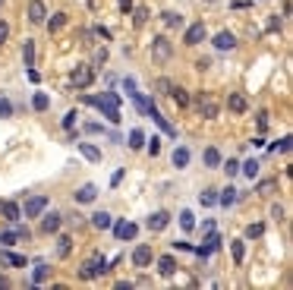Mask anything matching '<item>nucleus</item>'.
<instances>
[{
    "label": "nucleus",
    "instance_id": "f257e3e1",
    "mask_svg": "<svg viewBox=\"0 0 293 290\" xmlns=\"http://www.w3.org/2000/svg\"><path fill=\"white\" fill-rule=\"evenodd\" d=\"M85 104H92V107H101V114L110 120V123H120V111H117L120 98L114 95V92H104V95H85Z\"/></svg>",
    "mask_w": 293,
    "mask_h": 290
},
{
    "label": "nucleus",
    "instance_id": "f03ea898",
    "mask_svg": "<svg viewBox=\"0 0 293 290\" xmlns=\"http://www.w3.org/2000/svg\"><path fill=\"white\" fill-rule=\"evenodd\" d=\"M104 271H108V259H104V255H92V259L82 265L79 274H82L85 281H92V278H98V274H104Z\"/></svg>",
    "mask_w": 293,
    "mask_h": 290
},
{
    "label": "nucleus",
    "instance_id": "7ed1b4c3",
    "mask_svg": "<svg viewBox=\"0 0 293 290\" xmlns=\"http://www.w3.org/2000/svg\"><path fill=\"white\" fill-rule=\"evenodd\" d=\"M196 104H199V114H202L205 120H215V117H218V111H221V104H218V101L211 98L208 92H205V95L199 92V101H196Z\"/></svg>",
    "mask_w": 293,
    "mask_h": 290
},
{
    "label": "nucleus",
    "instance_id": "20e7f679",
    "mask_svg": "<svg viewBox=\"0 0 293 290\" xmlns=\"http://www.w3.org/2000/svg\"><path fill=\"white\" fill-rule=\"evenodd\" d=\"M170 54H174V44L167 41V35H158L155 41H151V57H155V60H161V63H164V60H170Z\"/></svg>",
    "mask_w": 293,
    "mask_h": 290
},
{
    "label": "nucleus",
    "instance_id": "39448f33",
    "mask_svg": "<svg viewBox=\"0 0 293 290\" xmlns=\"http://www.w3.org/2000/svg\"><path fill=\"white\" fill-rule=\"evenodd\" d=\"M92 79H95V73H92V66H89V63H79L76 70H73L70 82L76 85V89H85V85H92Z\"/></svg>",
    "mask_w": 293,
    "mask_h": 290
},
{
    "label": "nucleus",
    "instance_id": "423d86ee",
    "mask_svg": "<svg viewBox=\"0 0 293 290\" xmlns=\"http://www.w3.org/2000/svg\"><path fill=\"white\" fill-rule=\"evenodd\" d=\"M151 259H155V252H151L148 243H139V246L132 249V265H136V268H148Z\"/></svg>",
    "mask_w": 293,
    "mask_h": 290
},
{
    "label": "nucleus",
    "instance_id": "0eeeda50",
    "mask_svg": "<svg viewBox=\"0 0 293 290\" xmlns=\"http://www.w3.org/2000/svg\"><path fill=\"white\" fill-rule=\"evenodd\" d=\"M199 41H205V22H192L183 35V44H189V48H196Z\"/></svg>",
    "mask_w": 293,
    "mask_h": 290
},
{
    "label": "nucleus",
    "instance_id": "6e6552de",
    "mask_svg": "<svg viewBox=\"0 0 293 290\" xmlns=\"http://www.w3.org/2000/svg\"><path fill=\"white\" fill-rule=\"evenodd\" d=\"M44 208H48V195H32L25 202V218H38V214H44Z\"/></svg>",
    "mask_w": 293,
    "mask_h": 290
},
{
    "label": "nucleus",
    "instance_id": "1a4fd4ad",
    "mask_svg": "<svg viewBox=\"0 0 293 290\" xmlns=\"http://www.w3.org/2000/svg\"><path fill=\"white\" fill-rule=\"evenodd\" d=\"M25 13H29V22L32 25H41L44 16H48V10H44L41 0H29V10H25Z\"/></svg>",
    "mask_w": 293,
    "mask_h": 290
},
{
    "label": "nucleus",
    "instance_id": "9d476101",
    "mask_svg": "<svg viewBox=\"0 0 293 290\" xmlns=\"http://www.w3.org/2000/svg\"><path fill=\"white\" fill-rule=\"evenodd\" d=\"M167 224H170V214L167 212H155V214H148V221H145L148 231H164Z\"/></svg>",
    "mask_w": 293,
    "mask_h": 290
},
{
    "label": "nucleus",
    "instance_id": "9b49d317",
    "mask_svg": "<svg viewBox=\"0 0 293 290\" xmlns=\"http://www.w3.org/2000/svg\"><path fill=\"white\" fill-rule=\"evenodd\" d=\"M60 224H63V214L51 212V214H44V221H41V231H44V233H57V231H60Z\"/></svg>",
    "mask_w": 293,
    "mask_h": 290
},
{
    "label": "nucleus",
    "instance_id": "f8f14e48",
    "mask_svg": "<svg viewBox=\"0 0 293 290\" xmlns=\"http://www.w3.org/2000/svg\"><path fill=\"white\" fill-rule=\"evenodd\" d=\"M227 107H230L234 114H246V111H249V101H246V95L234 92V95H227Z\"/></svg>",
    "mask_w": 293,
    "mask_h": 290
},
{
    "label": "nucleus",
    "instance_id": "ddd939ff",
    "mask_svg": "<svg viewBox=\"0 0 293 290\" xmlns=\"http://www.w3.org/2000/svg\"><path fill=\"white\" fill-rule=\"evenodd\" d=\"M95 195H98V186L95 183H85V186H79V190H76V202L89 205V202H95Z\"/></svg>",
    "mask_w": 293,
    "mask_h": 290
},
{
    "label": "nucleus",
    "instance_id": "4468645a",
    "mask_svg": "<svg viewBox=\"0 0 293 290\" xmlns=\"http://www.w3.org/2000/svg\"><path fill=\"white\" fill-rule=\"evenodd\" d=\"M0 214H3L6 221H19L22 218V212H19V205L13 199H6V202H0Z\"/></svg>",
    "mask_w": 293,
    "mask_h": 290
},
{
    "label": "nucleus",
    "instance_id": "2eb2a0df",
    "mask_svg": "<svg viewBox=\"0 0 293 290\" xmlns=\"http://www.w3.org/2000/svg\"><path fill=\"white\" fill-rule=\"evenodd\" d=\"M215 48L218 51H234L237 48V38L230 35V32H218V35H215Z\"/></svg>",
    "mask_w": 293,
    "mask_h": 290
},
{
    "label": "nucleus",
    "instance_id": "dca6fc26",
    "mask_svg": "<svg viewBox=\"0 0 293 290\" xmlns=\"http://www.w3.org/2000/svg\"><path fill=\"white\" fill-rule=\"evenodd\" d=\"M114 233L120 240H136V233H139V227L136 224H129V221H120V224L114 227Z\"/></svg>",
    "mask_w": 293,
    "mask_h": 290
},
{
    "label": "nucleus",
    "instance_id": "f3484780",
    "mask_svg": "<svg viewBox=\"0 0 293 290\" xmlns=\"http://www.w3.org/2000/svg\"><path fill=\"white\" fill-rule=\"evenodd\" d=\"M158 271H161L164 278H174V271H177V259H174V255H161V259H158Z\"/></svg>",
    "mask_w": 293,
    "mask_h": 290
},
{
    "label": "nucleus",
    "instance_id": "a211bd4d",
    "mask_svg": "<svg viewBox=\"0 0 293 290\" xmlns=\"http://www.w3.org/2000/svg\"><path fill=\"white\" fill-rule=\"evenodd\" d=\"M218 246H221V237H218V233H208L205 246H199V249H196V255H202V259H205V255H211V252H215Z\"/></svg>",
    "mask_w": 293,
    "mask_h": 290
},
{
    "label": "nucleus",
    "instance_id": "6ab92c4d",
    "mask_svg": "<svg viewBox=\"0 0 293 290\" xmlns=\"http://www.w3.org/2000/svg\"><path fill=\"white\" fill-rule=\"evenodd\" d=\"M76 145H79V152H82L89 161H101V148H95L92 142H76Z\"/></svg>",
    "mask_w": 293,
    "mask_h": 290
},
{
    "label": "nucleus",
    "instance_id": "aec40b11",
    "mask_svg": "<svg viewBox=\"0 0 293 290\" xmlns=\"http://www.w3.org/2000/svg\"><path fill=\"white\" fill-rule=\"evenodd\" d=\"M92 227H98V231H108V227H110V214H108V212H95V214H92Z\"/></svg>",
    "mask_w": 293,
    "mask_h": 290
},
{
    "label": "nucleus",
    "instance_id": "412c9836",
    "mask_svg": "<svg viewBox=\"0 0 293 290\" xmlns=\"http://www.w3.org/2000/svg\"><path fill=\"white\" fill-rule=\"evenodd\" d=\"M161 19H164V25H167V29H180V25H183V16H180V13H174V10L161 13Z\"/></svg>",
    "mask_w": 293,
    "mask_h": 290
},
{
    "label": "nucleus",
    "instance_id": "4be33fe9",
    "mask_svg": "<svg viewBox=\"0 0 293 290\" xmlns=\"http://www.w3.org/2000/svg\"><path fill=\"white\" fill-rule=\"evenodd\" d=\"M70 252H73V237H66V233H63V237L57 240V255H60V259H66Z\"/></svg>",
    "mask_w": 293,
    "mask_h": 290
},
{
    "label": "nucleus",
    "instance_id": "5701e85b",
    "mask_svg": "<svg viewBox=\"0 0 293 290\" xmlns=\"http://www.w3.org/2000/svg\"><path fill=\"white\" fill-rule=\"evenodd\" d=\"M170 98H174L177 107H186V104H189V95H186V89H180V85H174V89H170Z\"/></svg>",
    "mask_w": 293,
    "mask_h": 290
},
{
    "label": "nucleus",
    "instance_id": "b1692460",
    "mask_svg": "<svg viewBox=\"0 0 293 290\" xmlns=\"http://www.w3.org/2000/svg\"><path fill=\"white\" fill-rule=\"evenodd\" d=\"M22 63L25 66H35V41H25L22 44Z\"/></svg>",
    "mask_w": 293,
    "mask_h": 290
},
{
    "label": "nucleus",
    "instance_id": "393cba45",
    "mask_svg": "<svg viewBox=\"0 0 293 290\" xmlns=\"http://www.w3.org/2000/svg\"><path fill=\"white\" fill-rule=\"evenodd\" d=\"M205 164H208V167H221V152H218L215 145L205 148Z\"/></svg>",
    "mask_w": 293,
    "mask_h": 290
},
{
    "label": "nucleus",
    "instance_id": "a878e982",
    "mask_svg": "<svg viewBox=\"0 0 293 290\" xmlns=\"http://www.w3.org/2000/svg\"><path fill=\"white\" fill-rule=\"evenodd\" d=\"M66 22H70V16H66V13H54V19L48 22V29H51V32H60Z\"/></svg>",
    "mask_w": 293,
    "mask_h": 290
},
{
    "label": "nucleus",
    "instance_id": "bb28decb",
    "mask_svg": "<svg viewBox=\"0 0 293 290\" xmlns=\"http://www.w3.org/2000/svg\"><path fill=\"white\" fill-rule=\"evenodd\" d=\"M230 252H234V262H243L246 259V243L243 240H234V243H230Z\"/></svg>",
    "mask_w": 293,
    "mask_h": 290
},
{
    "label": "nucleus",
    "instance_id": "cd10ccee",
    "mask_svg": "<svg viewBox=\"0 0 293 290\" xmlns=\"http://www.w3.org/2000/svg\"><path fill=\"white\" fill-rule=\"evenodd\" d=\"M48 278H51V268H48V265H35V274H32V281H35V284H44Z\"/></svg>",
    "mask_w": 293,
    "mask_h": 290
},
{
    "label": "nucleus",
    "instance_id": "c85d7f7f",
    "mask_svg": "<svg viewBox=\"0 0 293 290\" xmlns=\"http://www.w3.org/2000/svg\"><path fill=\"white\" fill-rule=\"evenodd\" d=\"M218 202H221L224 208H227V205H234V202H237V190H234V186H227V190L218 195Z\"/></svg>",
    "mask_w": 293,
    "mask_h": 290
},
{
    "label": "nucleus",
    "instance_id": "c756f323",
    "mask_svg": "<svg viewBox=\"0 0 293 290\" xmlns=\"http://www.w3.org/2000/svg\"><path fill=\"white\" fill-rule=\"evenodd\" d=\"M189 164V148H177L174 152V167H186Z\"/></svg>",
    "mask_w": 293,
    "mask_h": 290
},
{
    "label": "nucleus",
    "instance_id": "7c9ffc66",
    "mask_svg": "<svg viewBox=\"0 0 293 290\" xmlns=\"http://www.w3.org/2000/svg\"><path fill=\"white\" fill-rule=\"evenodd\" d=\"M180 227H183V231H192V227H196V214L192 212H180Z\"/></svg>",
    "mask_w": 293,
    "mask_h": 290
},
{
    "label": "nucleus",
    "instance_id": "2f4dec72",
    "mask_svg": "<svg viewBox=\"0 0 293 290\" xmlns=\"http://www.w3.org/2000/svg\"><path fill=\"white\" fill-rule=\"evenodd\" d=\"M239 171H243L249 180H256L258 177V161H246V164H239Z\"/></svg>",
    "mask_w": 293,
    "mask_h": 290
},
{
    "label": "nucleus",
    "instance_id": "473e14b6",
    "mask_svg": "<svg viewBox=\"0 0 293 290\" xmlns=\"http://www.w3.org/2000/svg\"><path fill=\"white\" fill-rule=\"evenodd\" d=\"M48 104H51V98L44 95V92H38V95L32 98V107H35V111H48Z\"/></svg>",
    "mask_w": 293,
    "mask_h": 290
},
{
    "label": "nucleus",
    "instance_id": "72a5a7b5",
    "mask_svg": "<svg viewBox=\"0 0 293 290\" xmlns=\"http://www.w3.org/2000/svg\"><path fill=\"white\" fill-rule=\"evenodd\" d=\"M145 145V133L142 130H132L129 133V148H142Z\"/></svg>",
    "mask_w": 293,
    "mask_h": 290
},
{
    "label": "nucleus",
    "instance_id": "f704fd0d",
    "mask_svg": "<svg viewBox=\"0 0 293 290\" xmlns=\"http://www.w3.org/2000/svg\"><path fill=\"white\" fill-rule=\"evenodd\" d=\"M3 262H10L16 268H25V255H16V252H3Z\"/></svg>",
    "mask_w": 293,
    "mask_h": 290
},
{
    "label": "nucleus",
    "instance_id": "c9c22d12",
    "mask_svg": "<svg viewBox=\"0 0 293 290\" xmlns=\"http://www.w3.org/2000/svg\"><path fill=\"white\" fill-rule=\"evenodd\" d=\"M262 233H265V227H262V224H249V227H246V237H249V240H258Z\"/></svg>",
    "mask_w": 293,
    "mask_h": 290
},
{
    "label": "nucleus",
    "instance_id": "e433bc0d",
    "mask_svg": "<svg viewBox=\"0 0 293 290\" xmlns=\"http://www.w3.org/2000/svg\"><path fill=\"white\" fill-rule=\"evenodd\" d=\"M199 202H202V205H215V202H218L215 190H205V193H199Z\"/></svg>",
    "mask_w": 293,
    "mask_h": 290
},
{
    "label": "nucleus",
    "instance_id": "4c0bfd02",
    "mask_svg": "<svg viewBox=\"0 0 293 290\" xmlns=\"http://www.w3.org/2000/svg\"><path fill=\"white\" fill-rule=\"evenodd\" d=\"M224 171H227V177H234V174H239V161H237V158H227Z\"/></svg>",
    "mask_w": 293,
    "mask_h": 290
},
{
    "label": "nucleus",
    "instance_id": "58836bf2",
    "mask_svg": "<svg viewBox=\"0 0 293 290\" xmlns=\"http://www.w3.org/2000/svg\"><path fill=\"white\" fill-rule=\"evenodd\" d=\"M170 89H174L170 79H158V92H161V95H170Z\"/></svg>",
    "mask_w": 293,
    "mask_h": 290
},
{
    "label": "nucleus",
    "instance_id": "ea45409f",
    "mask_svg": "<svg viewBox=\"0 0 293 290\" xmlns=\"http://www.w3.org/2000/svg\"><path fill=\"white\" fill-rule=\"evenodd\" d=\"M145 19H148V10H145V6H139V10H136V19H132V22H136V25H145Z\"/></svg>",
    "mask_w": 293,
    "mask_h": 290
},
{
    "label": "nucleus",
    "instance_id": "a19ab883",
    "mask_svg": "<svg viewBox=\"0 0 293 290\" xmlns=\"http://www.w3.org/2000/svg\"><path fill=\"white\" fill-rule=\"evenodd\" d=\"M275 186H277V180H265V183H258V193H262V195H268L271 190H275Z\"/></svg>",
    "mask_w": 293,
    "mask_h": 290
},
{
    "label": "nucleus",
    "instance_id": "79ce46f5",
    "mask_svg": "<svg viewBox=\"0 0 293 290\" xmlns=\"http://www.w3.org/2000/svg\"><path fill=\"white\" fill-rule=\"evenodd\" d=\"M6 38H10V25H6L3 19H0V48L6 44Z\"/></svg>",
    "mask_w": 293,
    "mask_h": 290
},
{
    "label": "nucleus",
    "instance_id": "37998d69",
    "mask_svg": "<svg viewBox=\"0 0 293 290\" xmlns=\"http://www.w3.org/2000/svg\"><path fill=\"white\" fill-rule=\"evenodd\" d=\"M10 114H13V104L6 98H0V117H10Z\"/></svg>",
    "mask_w": 293,
    "mask_h": 290
},
{
    "label": "nucleus",
    "instance_id": "c03bdc74",
    "mask_svg": "<svg viewBox=\"0 0 293 290\" xmlns=\"http://www.w3.org/2000/svg\"><path fill=\"white\" fill-rule=\"evenodd\" d=\"M73 126H76V111H70L63 117V130H73Z\"/></svg>",
    "mask_w": 293,
    "mask_h": 290
},
{
    "label": "nucleus",
    "instance_id": "a18cd8bd",
    "mask_svg": "<svg viewBox=\"0 0 293 290\" xmlns=\"http://www.w3.org/2000/svg\"><path fill=\"white\" fill-rule=\"evenodd\" d=\"M158 152H161V142H158V139H151V142H148V155H151V158H155Z\"/></svg>",
    "mask_w": 293,
    "mask_h": 290
},
{
    "label": "nucleus",
    "instance_id": "49530a36",
    "mask_svg": "<svg viewBox=\"0 0 293 290\" xmlns=\"http://www.w3.org/2000/svg\"><path fill=\"white\" fill-rule=\"evenodd\" d=\"M271 218H275V221H284V208L275 205V208H271Z\"/></svg>",
    "mask_w": 293,
    "mask_h": 290
},
{
    "label": "nucleus",
    "instance_id": "de8ad7c7",
    "mask_svg": "<svg viewBox=\"0 0 293 290\" xmlns=\"http://www.w3.org/2000/svg\"><path fill=\"white\" fill-rule=\"evenodd\" d=\"M265 126H268V114L262 111V114H258V130H265Z\"/></svg>",
    "mask_w": 293,
    "mask_h": 290
},
{
    "label": "nucleus",
    "instance_id": "09e8293b",
    "mask_svg": "<svg viewBox=\"0 0 293 290\" xmlns=\"http://www.w3.org/2000/svg\"><path fill=\"white\" fill-rule=\"evenodd\" d=\"M117 3H120V10H123V13L132 10V0H117Z\"/></svg>",
    "mask_w": 293,
    "mask_h": 290
},
{
    "label": "nucleus",
    "instance_id": "8fccbe9b",
    "mask_svg": "<svg viewBox=\"0 0 293 290\" xmlns=\"http://www.w3.org/2000/svg\"><path fill=\"white\" fill-rule=\"evenodd\" d=\"M208 66H211V60H205V57L196 60V70H208Z\"/></svg>",
    "mask_w": 293,
    "mask_h": 290
},
{
    "label": "nucleus",
    "instance_id": "3c124183",
    "mask_svg": "<svg viewBox=\"0 0 293 290\" xmlns=\"http://www.w3.org/2000/svg\"><path fill=\"white\" fill-rule=\"evenodd\" d=\"M85 133H101V123H85Z\"/></svg>",
    "mask_w": 293,
    "mask_h": 290
},
{
    "label": "nucleus",
    "instance_id": "603ef678",
    "mask_svg": "<svg viewBox=\"0 0 293 290\" xmlns=\"http://www.w3.org/2000/svg\"><path fill=\"white\" fill-rule=\"evenodd\" d=\"M0 287H10V281H6V278H0Z\"/></svg>",
    "mask_w": 293,
    "mask_h": 290
},
{
    "label": "nucleus",
    "instance_id": "864d4df0",
    "mask_svg": "<svg viewBox=\"0 0 293 290\" xmlns=\"http://www.w3.org/2000/svg\"><path fill=\"white\" fill-rule=\"evenodd\" d=\"M0 6H3V0H0Z\"/></svg>",
    "mask_w": 293,
    "mask_h": 290
}]
</instances>
